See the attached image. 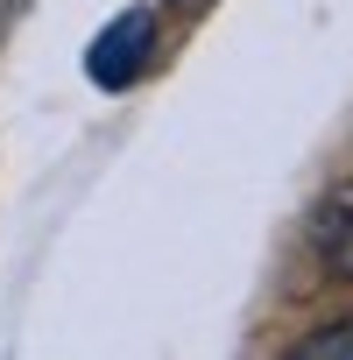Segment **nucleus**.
Returning a JSON list of instances; mask_svg holds the SVG:
<instances>
[{
    "mask_svg": "<svg viewBox=\"0 0 353 360\" xmlns=\"http://www.w3.org/2000/svg\"><path fill=\"white\" fill-rule=\"evenodd\" d=\"M148 57H155V15H148V8H127V15H113V22L92 36L85 78L106 85V92H127V85L148 71Z\"/></svg>",
    "mask_w": 353,
    "mask_h": 360,
    "instance_id": "nucleus-1",
    "label": "nucleus"
},
{
    "mask_svg": "<svg viewBox=\"0 0 353 360\" xmlns=\"http://www.w3.org/2000/svg\"><path fill=\"white\" fill-rule=\"evenodd\" d=\"M311 240H318V262H325L332 276H353V191H339V198L318 205Z\"/></svg>",
    "mask_w": 353,
    "mask_h": 360,
    "instance_id": "nucleus-2",
    "label": "nucleus"
},
{
    "mask_svg": "<svg viewBox=\"0 0 353 360\" xmlns=\"http://www.w3.org/2000/svg\"><path fill=\"white\" fill-rule=\"evenodd\" d=\"M304 353H353V318H346V332H325V339H311Z\"/></svg>",
    "mask_w": 353,
    "mask_h": 360,
    "instance_id": "nucleus-3",
    "label": "nucleus"
}]
</instances>
